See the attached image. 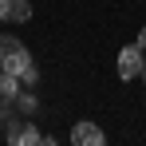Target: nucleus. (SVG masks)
Instances as JSON below:
<instances>
[{"instance_id": "1", "label": "nucleus", "mask_w": 146, "mask_h": 146, "mask_svg": "<svg viewBox=\"0 0 146 146\" xmlns=\"http://www.w3.org/2000/svg\"><path fill=\"white\" fill-rule=\"evenodd\" d=\"M0 71L16 75V79L28 83V87L40 79V71H36V63H32L28 48L20 44V40H12V36H0Z\"/></svg>"}, {"instance_id": "2", "label": "nucleus", "mask_w": 146, "mask_h": 146, "mask_svg": "<svg viewBox=\"0 0 146 146\" xmlns=\"http://www.w3.org/2000/svg\"><path fill=\"white\" fill-rule=\"evenodd\" d=\"M146 59H142V44H130V48L119 51V75L122 79H134V75H142Z\"/></svg>"}, {"instance_id": "3", "label": "nucleus", "mask_w": 146, "mask_h": 146, "mask_svg": "<svg viewBox=\"0 0 146 146\" xmlns=\"http://www.w3.org/2000/svg\"><path fill=\"white\" fill-rule=\"evenodd\" d=\"M0 20L24 24V20H32V4L28 0H0Z\"/></svg>"}, {"instance_id": "4", "label": "nucleus", "mask_w": 146, "mask_h": 146, "mask_svg": "<svg viewBox=\"0 0 146 146\" xmlns=\"http://www.w3.org/2000/svg\"><path fill=\"white\" fill-rule=\"evenodd\" d=\"M16 95H20V79H16V75H8V71H0V115H8V111H12Z\"/></svg>"}, {"instance_id": "5", "label": "nucleus", "mask_w": 146, "mask_h": 146, "mask_svg": "<svg viewBox=\"0 0 146 146\" xmlns=\"http://www.w3.org/2000/svg\"><path fill=\"white\" fill-rule=\"evenodd\" d=\"M8 142L12 146H36L40 142V130L28 126V122H8Z\"/></svg>"}, {"instance_id": "6", "label": "nucleus", "mask_w": 146, "mask_h": 146, "mask_svg": "<svg viewBox=\"0 0 146 146\" xmlns=\"http://www.w3.org/2000/svg\"><path fill=\"white\" fill-rule=\"evenodd\" d=\"M71 142H75V146H103V130H99L95 122H75Z\"/></svg>"}, {"instance_id": "7", "label": "nucleus", "mask_w": 146, "mask_h": 146, "mask_svg": "<svg viewBox=\"0 0 146 146\" xmlns=\"http://www.w3.org/2000/svg\"><path fill=\"white\" fill-rule=\"evenodd\" d=\"M138 44H142V51H146V28H142V36H138Z\"/></svg>"}, {"instance_id": "8", "label": "nucleus", "mask_w": 146, "mask_h": 146, "mask_svg": "<svg viewBox=\"0 0 146 146\" xmlns=\"http://www.w3.org/2000/svg\"><path fill=\"white\" fill-rule=\"evenodd\" d=\"M142 79H146V67H142Z\"/></svg>"}]
</instances>
